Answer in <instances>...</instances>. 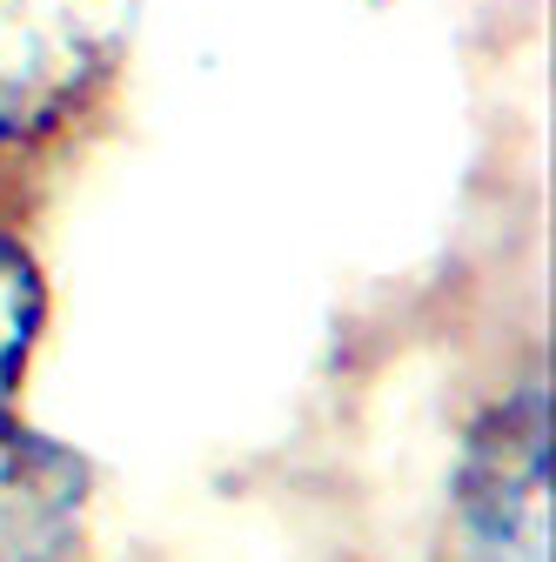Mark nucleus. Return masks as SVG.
Wrapping results in <instances>:
<instances>
[{
	"instance_id": "f257e3e1",
	"label": "nucleus",
	"mask_w": 556,
	"mask_h": 562,
	"mask_svg": "<svg viewBox=\"0 0 556 562\" xmlns=\"http://www.w3.org/2000/svg\"><path fill=\"white\" fill-rule=\"evenodd\" d=\"M134 41V0H0V155L60 140L101 108Z\"/></svg>"
},
{
	"instance_id": "f03ea898",
	"label": "nucleus",
	"mask_w": 556,
	"mask_h": 562,
	"mask_svg": "<svg viewBox=\"0 0 556 562\" xmlns=\"http://www.w3.org/2000/svg\"><path fill=\"white\" fill-rule=\"evenodd\" d=\"M549 382L523 375L482 402L456 456V562H549L556 509Z\"/></svg>"
},
{
	"instance_id": "7ed1b4c3",
	"label": "nucleus",
	"mask_w": 556,
	"mask_h": 562,
	"mask_svg": "<svg viewBox=\"0 0 556 562\" xmlns=\"http://www.w3.org/2000/svg\"><path fill=\"white\" fill-rule=\"evenodd\" d=\"M94 503L81 449L34 429L0 402V562H67Z\"/></svg>"
},
{
	"instance_id": "20e7f679",
	"label": "nucleus",
	"mask_w": 556,
	"mask_h": 562,
	"mask_svg": "<svg viewBox=\"0 0 556 562\" xmlns=\"http://www.w3.org/2000/svg\"><path fill=\"white\" fill-rule=\"evenodd\" d=\"M41 335H47V274L34 248L0 222V402L21 395Z\"/></svg>"
}]
</instances>
